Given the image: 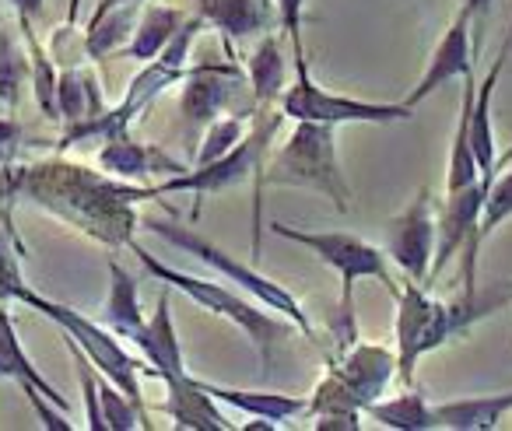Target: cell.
<instances>
[{
  "label": "cell",
  "instance_id": "cell-6",
  "mask_svg": "<svg viewBox=\"0 0 512 431\" xmlns=\"http://www.w3.org/2000/svg\"><path fill=\"white\" fill-rule=\"evenodd\" d=\"M144 228H148L151 235H158V239H165L169 246H176L179 253H190L197 256L200 263H207V267L214 270V274H221L225 281H232L239 291H246L253 302H260L264 309L278 312V316H285L288 323L295 326V330H302L309 340H320L316 337V326L313 319H309V312L302 309V302L292 295L288 288H281L278 281H271V277H264L260 270L246 267V263H239L232 253H225L221 246H214L211 239H204L200 232H193V228L179 225V221H162V218H151L144 221Z\"/></svg>",
  "mask_w": 512,
  "mask_h": 431
},
{
  "label": "cell",
  "instance_id": "cell-31",
  "mask_svg": "<svg viewBox=\"0 0 512 431\" xmlns=\"http://www.w3.org/2000/svg\"><path fill=\"white\" fill-rule=\"evenodd\" d=\"M306 414L309 417H320V414H362V403L351 396V389L337 379L334 372L327 368L316 389L306 396Z\"/></svg>",
  "mask_w": 512,
  "mask_h": 431
},
{
  "label": "cell",
  "instance_id": "cell-3",
  "mask_svg": "<svg viewBox=\"0 0 512 431\" xmlns=\"http://www.w3.org/2000/svg\"><path fill=\"white\" fill-rule=\"evenodd\" d=\"M271 109H256L253 113V130L235 144L228 155L214 158L207 165H193L186 172H176V176L162 179V183H151L155 197H165V193H197V207H193V218L200 214V200L214 197V193H225L232 186L246 183L253 176V253H260V228H264V218H260V176H264V162H267V148H271V137L278 134V123L285 120L281 113L267 116Z\"/></svg>",
  "mask_w": 512,
  "mask_h": 431
},
{
  "label": "cell",
  "instance_id": "cell-27",
  "mask_svg": "<svg viewBox=\"0 0 512 431\" xmlns=\"http://www.w3.org/2000/svg\"><path fill=\"white\" fill-rule=\"evenodd\" d=\"M512 218V169L502 172L488 183L484 190V204H481V218H477V228H474V253H481V246Z\"/></svg>",
  "mask_w": 512,
  "mask_h": 431
},
{
  "label": "cell",
  "instance_id": "cell-40",
  "mask_svg": "<svg viewBox=\"0 0 512 431\" xmlns=\"http://www.w3.org/2000/svg\"><path fill=\"white\" fill-rule=\"evenodd\" d=\"M78 15H81V0H71V4H67V25L78 22Z\"/></svg>",
  "mask_w": 512,
  "mask_h": 431
},
{
  "label": "cell",
  "instance_id": "cell-7",
  "mask_svg": "<svg viewBox=\"0 0 512 431\" xmlns=\"http://www.w3.org/2000/svg\"><path fill=\"white\" fill-rule=\"evenodd\" d=\"M18 302L36 309L39 316H46L50 323H57L60 330H64V337H71L74 344L85 351V358L99 368V375H106V379L113 382L116 389H123L137 407L148 410L144 407V393H141V361L120 344V337H116L109 326L88 319L85 312L74 309V305L53 302V298L39 295V291H32L29 284L18 291Z\"/></svg>",
  "mask_w": 512,
  "mask_h": 431
},
{
  "label": "cell",
  "instance_id": "cell-23",
  "mask_svg": "<svg viewBox=\"0 0 512 431\" xmlns=\"http://www.w3.org/2000/svg\"><path fill=\"white\" fill-rule=\"evenodd\" d=\"M57 109H60V123L67 127H78L85 120H95V116L106 109L99 92V81L88 71H81L78 64L64 67L57 78Z\"/></svg>",
  "mask_w": 512,
  "mask_h": 431
},
{
  "label": "cell",
  "instance_id": "cell-4",
  "mask_svg": "<svg viewBox=\"0 0 512 431\" xmlns=\"http://www.w3.org/2000/svg\"><path fill=\"white\" fill-rule=\"evenodd\" d=\"M274 235L295 242V246L309 249L316 260H323L337 277H341V305H337V351L348 344H355L358 337V323H355V281L362 277H376L393 298H397V281L390 274V263L386 253L376 249L372 242H365L362 235L351 232H306V228L285 225V221H274L271 225Z\"/></svg>",
  "mask_w": 512,
  "mask_h": 431
},
{
  "label": "cell",
  "instance_id": "cell-36",
  "mask_svg": "<svg viewBox=\"0 0 512 431\" xmlns=\"http://www.w3.org/2000/svg\"><path fill=\"white\" fill-rule=\"evenodd\" d=\"M313 428L316 431H358L362 428V414H320Z\"/></svg>",
  "mask_w": 512,
  "mask_h": 431
},
{
  "label": "cell",
  "instance_id": "cell-24",
  "mask_svg": "<svg viewBox=\"0 0 512 431\" xmlns=\"http://www.w3.org/2000/svg\"><path fill=\"white\" fill-rule=\"evenodd\" d=\"M183 22L186 18L179 8H169V4H148V8H144L141 4L134 36H130V43H127V57L141 60V64L155 60L158 53L165 50V43L179 32V25Z\"/></svg>",
  "mask_w": 512,
  "mask_h": 431
},
{
  "label": "cell",
  "instance_id": "cell-20",
  "mask_svg": "<svg viewBox=\"0 0 512 431\" xmlns=\"http://www.w3.org/2000/svg\"><path fill=\"white\" fill-rule=\"evenodd\" d=\"M200 386H204L221 407H235L249 417H267V421H274V424L306 414V396L260 393V389H232V386H218V382H207V379H200Z\"/></svg>",
  "mask_w": 512,
  "mask_h": 431
},
{
  "label": "cell",
  "instance_id": "cell-37",
  "mask_svg": "<svg viewBox=\"0 0 512 431\" xmlns=\"http://www.w3.org/2000/svg\"><path fill=\"white\" fill-rule=\"evenodd\" d=\"M8 4L15 8V18H32V22H36L46 8V0H8Z\"/></svg>",
  "mask_w": 512,
  "mask_h": 431
},
{
  "label": "cell",
  "instance_id": "cell-12",
  "mask_svg": "<svg viewBox=\"0 0 512 431\" xmlns=\"http://www.w3.org/2000/svg\"><path fill=\"white\" fill-rule=\"evenodd\" d=\"M470 71H474V39H470L467 11L460 8L453 18V25H449V29L442 32L439 43H435L425 74H421V81L411 88V95H407V106L425 102L428 95L439 92V88L449 85V81H463Z\"/></svg>",
  "mask_w": 512,
  "mask_h": 431
},
{
  "label": "cell",
  "instance_id": "cell-30",
  "mask_svg": "<svg viewBox=\"0 0 512 431\" xmlns=\"http://www.w3.org/2000/svg\"><path fill=\"white\" fill-rule=\"evenodd\" d=\"M242 137H246V120H242V116H218V120L207 123L204 134H200L193 165H207V162H214V158L228 155Z\"/></svg>",
  "mask_w": 512,
  "mask_h": 431
},
{
  "label": "cell",
  "instance_id": "cell-2",
  "mask_svg": "<svg viewBox=\"0 0 512 431\" xmlns=\"http://www.w3.org/2000/svg\"><path fill=\"white\" fill-rule=\"evenodd\" d=\"M127 249L137 256V260H141V267L148 270L155 281H162V284H169V288L183 291V295L190 298L193 305H200V309L211 312V316L232 323L235 330H239L242 337H246L249 344L256 347V354H260V361H264L267 368L274 365V354H278V347L295 333V326L288 323L285 316H281V319L271 316L264 305L253 302V298H246V295H239L235 288H225V284L207 281V277H197V274H186V270H179V267H172V263L158 260V256H151L137 239H130Z\"/></svg>",
  "mask_w": 512,
  "mask_h": 431
},
{
  "label": "cell",
  "instance_id": "cell-19",
  "mask_svg": "<svg viewBox=\"0 0 512 431\" xmlns=\"http://www.w3.org/2000/svg\"><path fill=\"white\" fill-rule=\"evenodd\" d=\"M512 410V389L488 396H463V400L435 403V417L439 428L446 431H491L505 421Z\"/></svg>",
  "mask_w": 512,
  "mask_h": 431
},
{
  "label": "cell",
  "instance_id": "cell-5",
  "mask_svg": "<svg viewBox=\"0 0 512 431\" xmlns=\"http://www.w3.org/2000/svg\"><path fill=\"white\" fill-rule=\"evenodd\" d=\"M264 186H306V190H316L334 200L337 211H348L351 190L341 172V158H337L334 123H295V130L281 141V148L264 162L260 190Z\"/></svg>",
  "mask_w": 512,
  "mask_h": 431
},
{
  "label": "cell",
  "instance_id": "cell-14",
  "mask_svg": "<svg viewBox=\"0 0 512 431\" xmlns=\"http://www.w3.org/2000/svg\"><path fill=\"white\" fill-rule=\"evenodd\" d=\"M141 351V358L148 361V372L155 379H176V375H186V361H183V344H179L176 323H172V295L169 284L158 295V305L151 312V319H144L141 330L130 337Z\"/></svg>",
  "mask_w": 512,
  "mask_h": 431
},
{
  "label": "cell",
  "instance_id": "cell-1",
  "mask_svg": "<svg viewBox=\"0 0 512 431\" xmlns=\"http://www.w3.org/2000/svg\"><path fill=\"white\" fill-rule=\"evenodd\" d=\"M4 197L29 200L53 218L81 228L102 246L120 249L130 246L141 225L137 204L155 200V190L64 158H46L32 165H4Z\"/></svg>",
  "mask_w": 512,
  "mask_h": 431
},
{
  "label": "cell",
  "instance_id": "cell-21",
  "mask_svg": "<svg viewBox=\"0 0 512 431\" xmlns=\"http://www.w3.org/2000/svg\"><path fill=\"white\" fill-rule=\"evenodd\" d=\"M0 379H15L18 386L39 389L46 400H53L57 407L71 410L64 400V393H60V389L53 386V382L46 379L36 365H32V358L25 354L22 340H18V333H15V323H11V312L4 309V305H0Z\"/></svg>",
  "mask_w": 512,
  "mask_h": 431
},
{
  "label": "cell",
  "instance_id": "cell-29",
  "mask_svg": "<svg viewBox=\"0 0 512 431\" xmlns=\"http://www.w3.org/2000/svg\"><path fill=\"white\" fill-rule=\"evenodd\" d=\"M25 81H29V57L18 46V39L0 25V106L15 109Z\"/></svg>",
  "mask_w": 512,
  "mask_h": 431
},
{
  "label": "cell",
  "instance_id": "cell-8",
  "mask_svg": "<svg viewBox=\"0 0 512 431\" xmlns=\"http://www.w3.org/2000/svg\"><path fill=\"white\" fill-rule=\"evenodd\" d=\"M278 113L285 120H313V123H400L411 120L414 106L407 102H365V99H351V95H337L327 92L313 81L309 74V60L306 53L295 57V81L285 88V95L278 99Z\"/></svg>",
  "mask_w": 512,
  "mask_h": 431
},
{
  "label": "cell",
  "instance_id": "cell-18",
  "mask_svg": "<svg viewBox=\"0 0 512 431\" xmlns=\"http://www.w3.org/2000/svg\"><path fill=\"white\" fill-rule=\"evenodd\" d=\"M246 81L253 88V102L256 109H271L278 106V99L288 88V64H285V50H281V39L274 32H264L260 43L253 46L246 64Z\"/></svg>",
  "mask_w": 512,
  "mask_h": 431
},
{
  "label": "cell",
  "instance_id": "cell-10",
  "mask_svg": "<svg viewBox=\"0 0 512 431\" xmlns=\"http://www.w3.org/2000/svg\"><path fill=\"white\" fill-rule=\"evenodd\" d=\"M242 85V71L228 60V64H200L190 67L186 85L179 92V116H183L186 130L200 141L204 127L218 120L221 109L235 102V92Z\"/></svg>",
  "mask_w": 512,
  "mask_h": 431
},
{
  "label": "cell",
  "instance_id": "cell-11",
  "mask_svg": "<svg viewBox=\"0 0 512 431\" xmlns=\"http://www.w3.org/2000/svg\"><path fill=\"white\" fill-rule=\"evenodd\" d=\"M327 368L351 389V396L365 410L372 400H379L390 389L393 375H397V354L383 344H358L355 340V344L330 354Z\"/></svg>",
  "mask_w": 512,
  "mask_h": 431
},
{
  "label": "cell",
  "instance_id": "cell-16",
  "mask_svg": "<svg viewBox=\"0 0 512 431\" xmlns=\"http://www.w3.org/2000/svg\"><path fill=\"white\" fill-rule=\"evenodd\" d=\"M99 169L116 179H127V183H141L148 176H176V172H186V165L169 158L155 144L134 141L127 130V134H116L109 141H102Z\"/></svg>",
  "mask_w": 512,
  "mask_h": 431
},
{
  "label": "cell",
  "instance_id": "cell-13",
  "mask_svg": "<svg viewBox=\"0 0 512 431\" xmlns=\"http://www.w3.org/2000/svg\"><path fill=\"white\" fill-rule=\"evenodd\" d=\"M428 319H432V295L425 291L421 281L407 277L404 288L397 291V323H393V337H397V379L404 386L414 382V368L425 358V337H428Z\"/></svg>",
  "mask_w": 512,
  "mask_h": 431
},
{
  "label": "cell",
  "instance_id": "cell-38",
  "mask_svg": "<svg viewBox=\"0 0 512 431\" xmlns=\"http://www.w3.org/2000/svg\"><path fill=\"white\" fill-rule=\"evenodd\" d=\"M281 424H274V421H267V417H253L249 424H239V431H278Z\"/></svg>",
  "mask_w": 512,
  "mask_h": 431
},
{
  "label": "cell",
  "instance_id": "cell-22",
  "mask_svg": "<svg viewBox=\"0 0 512 431\" xmlns=\"http://www.w3.org/2000/svg\"><path fill=\"white\" fill-rule=\"evenodd\" d=\"M144 323L141 295H137V277L123 270L116 260H109V295L102 305V326L116 333V337L130 340Z\"/></svg>",
  "mask_w": 512,
  "mask_h": 431
},
{
  "label": "cell",
  "instance_id": "cell-25",
  "mask_svg": "<svg viewBox=\"0 0 512 431\" xmlns=\"http://www.w3.org/2000/svg\"><path fill=\"white\" fill-rule=\"evenodd\" d=\"M365 414L376 417L383 428H393V431H435L439 428V417H435V407L425 400L421 393H400V396H390V400H372L365 407Z\"/></svg>",
  "mask_w": 512,
  "mask_h": 431
},
{
  "label": "cell",
  "instance_id": "cell-39",
  "mask_svg": "<svg viewBox=\"0 0 512 431\" xmlns=\"http://www.w3.org/2000/svg\"><path fill=\"white\" fill-rule=\"evenodd\" d=\"M120 4H148V0H99V8H95V11H92V18L106 15V11L120 8Z\"/></svg>",
  "mask_w": 512,
  "mask_h": 431
},
{
  "label": "cell",
  "instance_id": "cell-35",
  "mask_svg": "<svg viewBox=\"0 0 512 431\" xmlns=\"http://www.w3.org/2000/svg\"><path fill=\"white\" fill-rule=\"evenodd\" d=\"M18 148H22V127L15 120H4L0 116V169L15 162Z\"/></svg>",
  "mask_w": 512,
  "mask_h": 431
},
{
  "label": "cell",
  "instance_id": "cell-41",
  "mask_svg": "<svg viewBox=\"0 0 512 431\" xmlns=\"http://www.w3.org/2000/svg\"><path fill=\"white\" fill-rule=\"evenodd\" d=\"M509 162H512V148L505 151V155H498V169H505V165H509Z\"/></svg>",
  "mask_w": 512,
  "mask_h": 431
},
{
  "label": "cell",
  "instance_id": "cell-32",
  "mask_svg": "<svg viewBox=\"0 0 512 431\" xmlns=\"http://www.w3.org/2000/svg\"><path fill=\"white\" fill-rule=\"evenodd\" d=\"M271 4L274 15H278V29L292 39L295 57L306 53V46H302V11H306V0H271Z\"/></svg>",
  "mask_w": 512,
  "mask_h": 431
},
{
  "label": "cell",
  "instance_id": "cell-9",
  "mask_svg": "<svg viewBox=\"0 0 512 431\" xmlns=\"http://www.w3.org/2000/svg\"><path fill=\"white\" fill-rule=\"evenodd\" d=\"M383 253L404 277L428 281L435 256V197L428 186H421L411 204L383 225Z\"/></svg>",
  "mask_w": 512,
  "mask_h": 431
},
{
  "label": "cell",
  "instance_id": "cell-15",
  "mask_svg": "<svg viewBox=\"0 0 512 431\" xmlns=\"http://www.w3.org/2000/svg\"><path fill=\"white\" fill-rule=\"evenodd\" d=\"M162 414H169L176 421V428L190 431H235V424L228 421L225 407L200 386L197 375H176L165 379V400Z\"/></svg>",
  "mask_w": 512,
  "mask_h": 431
},
{
  "label": "cell",
  "instance_id": "cell-28",
  "mask_svg": "<svg viewBox=\"0 0 512 431\" xmlns=\"http://www.w3.org/2000/svg\"><path fill=\"white\" fill-rule=\"evenodd\" d=\"M22 239H18L15 225H11L8 207L0 211V305L18 302V291L25 288L22 277Z\"/></svg>",
  "mask_w": 512,
  "mask_h": 431
},
{
  "label": "cell",
  "instance_id": "cell-34",
  "mask_svg": "<svg viewBox=\"0 0 512 431\" xmlns=\"http://www.w3.org/2000/svg\"><path fill=\"white\" fill-rule=\"evenodd\" d=\"M463 11L470 18V39H474V57L481 53V39H484V25L491 15V0H463Z\"/></svg>",
  "mask_w": 512,
  "mask_h": 431
},
{
  "label": "cell",
  "instance_id": "cell-33",
  "mask_svg": "<svg viewBox=\"0 0 512 431\" xmlns=\"http://www.w3.org/2000/svg\"><path fill=\"white\" fill-rule=\"evenodd\" d=\"M22 393H25V400L32 403L36 417L43 421V428H50V431H74V424H71V417H67L64 407H57L53 400H46V396L39 393V389H32V386H22Z\"/></svg>",
  "mask_w": 512,
  "mask_h": 431
},
{
  "label": "cell",
  "instance_id": "cell-17",
  "mask_svg": "<svg viewBox=\"0 0 512 431\" xmlns=\"http://www.w3.org/2000/svg\"><path fill=\"white\" fill-rule=\"evenodd\" d=\"M200 18L225 36V43H246L249 36H264L278 22L271 0H200Z\"/></svg>",
  "mask_w": 512,
  "mask_h": 431
},
{
  "label": "cell",
  "instance_id": "cell-26",
  "mask_svg": "<svg viewBox=\"0 0 512 431\" xmlns=\"http://www.w3.org/2000/svg\"><path fill=\"white\" fill-rule=\"evenodd\" d=\"M137 15H141V4H120V8L106 11L99 18H88V29H85V57L92 60H106L109 53L123 50V43H130L134 36V25Z\"/></svg>",
  "mask_w": 512,
  "mask_h": 431
}]
</instances>
